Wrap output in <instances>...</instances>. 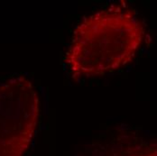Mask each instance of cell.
<instances>
[{
    "label": "cell",
    "mask_w": 157,
    "mask_h": 156,
    "mask_svg": "<svg viewBox=\"0 0 157 156\" xmlns=\"http://www.w3.org/2000/svg\"><path fill=\"white\" fill-rule=\"evenodd\" d=\"M90 22L97 32L90 29L88 33L79 28L73 40L95 42L97 46L71 52L72 66L79 64L77 70L84 73H104L128 63L141 40V30L134 19L119 14L117 16H93L90 17Z\"/></svg>",
    "instance_id": "6da1fadb"
}]
</instances>
